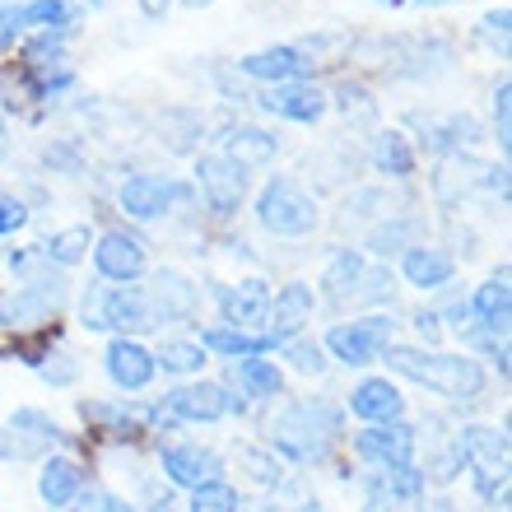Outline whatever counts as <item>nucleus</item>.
Masks as SVG:
<instances>
[{"instance_id":"dca6fc26","label":"nucleus","mask_w":512,"mask_h":512,"mask_svg":"<svg viewBox=\"0 0 512 512\" xmlns=\"http://www.w3.org/2000/svg\"><path fill=\"white\" fill-rule=\"evenodd\" d=\"M261 108L284 117V122H298V126H312L322 122L326 108H331V98L308 80H294V84H270L266 94H261Z\"/></svg>"},{"instance_id":"a18cd8bd","label":"nucleus","mask_w":512,"mask_h":512,"mask_svg":"<svg viewBox=\"0 0 512 512\" xmlns=\"http://www.w3.org/2000/svg\"><path fill=\"white\" fill-rule=\"evenodd\" d=\"M42 159H47V168H66V173H80L84 159H80V145H47L42 149Z\"/></svg>"},{"instance_id":"2f4dec72","label":"nucleus","mask_w":512,"mask_h":512,"mask_svg":"<svg viewBox=\"0 0 512 512\" xmlns=\"http://www.w3.org/2000/svg\"><path fill=\"white\" fill-rule=\"evenodd\" d=\"M89 247H94V233H89V224H70V229H56L47 243H42V256L52 261V266L70 270L80 266L84 256H89Z\"/></svg>"},{"instance_id":"9b49d317","label":"nucleus","mask_w":512,"mask_h":512,"mask_svg":"<svg viewBox=\"0 0 512 512\" xmlns=\"http://www.w3.org/2000/svg\"><path fill=\"white\" fill-rule=\"evenodd\" d=\"M191 187L177 182V177H163V173H135L122 182V210L131 219H159L168 215L177 201H187Z\"/></svg>"},{"instance_id":"1a4fd4ad","label":"nucleus","mask_w":512,"mask_h":512,"mask_svg":"<svg viewBox=\"0 0 512 512\" xmlns=\"http://www.w3.org/2000/svg\"><path fill=\"white\" fill-rule=\"evenodd\" d=\"M145 266H149V247H145V238H140V233L108 229L94 243V270H98V280H108V284H135L140 275H145Z\"/></svg>"},{"instance_id":"a878e982","label":"nucleus","mask_w":512,"mask_h":512,"mask_svg":"<svg viewBox=\"0 0 512 512\" xmlns=\"http://www.w3.org/2000/svg\"><path fill=\"white\" fill-rule=\"evenodd\" d=\"M275 154H280V140L270 131H261V126H233V131L224 135V159H229L233 168H243V173L270 168Z\"/></svg>"},{"instance_id":"423d86ee","label":"nucleus","mask_w":512,"mask_h":512,"mask_svg":"<svg viewBox=\"0 0 512 512\" xmlns=\"http://www.w3.org/2000/svg\"><path fill=\"white\" fill-rule=\"evenodd\" d=\"M475 191H499L508 196V168L503 163H480L471 154H443L438 173H433V196L443 205H461Z\"/></svg>"},{"instance_id":"f704fd0d","label":"nucleus","mask_w":512,"mask_h":512,"mask_svg":"<svg viewBox=\"0 0 512 512\" xmlns=\"http://www.w3.org/2000/svg\"><path fill=\"white\" fill-rule=\"evenodd\" d=\"M401 196H391L387 187H368V191H354L350 201H345V219H373V224H382V219L401 215Z\"/></svg>"},{"instance_id":"ddd939ff","label":"nucleus","mask_w":512,"mask_h":512,"mask_svg":"<svg viewBox=\"0 0 512 512\" xmlns=\"http://www.w3.org/2000/svg\"><path fill=\"white\" fill-rule=\"evenodd\" d=\"M354 457L368 461V466H401V461H415L419 433L410 424H368V429L354 433Z\"/></svg>"},{"instance_id":"6ab92c4d","label":"nucleus","mask_w":512,"mask_h":512,"mask_svg":"<svg viewBox=\"0 0 512 512\" xmlns=\"http://www.w3.org/2000/svg\"><path fill=\"white\" fill-rule=\"evenodd\" d=\"M103 364H108V378L117 382L122 391H145L149 382H154V373H159L154 350H145L135 336H117V340H112L108 354H103Z\"/></svg>"},{"instance_id":"864d4df0","label":"nucleus","mask_w":512,"mask_h":512,"mask_svg":"<svg viewBox=\"0 0 512 512\" xmlns=\"http://www.w3.org/2000/svg\"><path fill=\"white\" fill-rule=\"evenodd\" d=\"M289 512H322L317 503H298V508H289Z\"/></svg>"},{"instance_id":"20e7f679","label":"nucleus","mask_w":512,"mask_h":512,"mask_svg":"<svg viewBox=\"0 0 512 512\" xmlns=\"http://www.w3.org/2000/svg\"><path fill=\"white\" fill-rule=\"evenodd\" d=\"M256 224L275 238H308L317 229V201L289 173H275L256 196Z\"/></svg>"},{"instance_id":"b1692460","label":"nucleus","mask_w":512,"mask_h":512,"mask_svg":"<svg viewBox=\"0 0 512 512\" xmlns=\"http://www.w3.org/2000/svg\"><path fill=\"white\" fill-rule=\"evenodd\" d=\"M401 275H405V284H415V289L433 294V289H447V284H452L457 261H452V252H443V247L419 243L401 256Z\"/></svg>"},{"instance_id":"6e6d98bb","label":"nucleus","mask_w":512,"mask_h":512,"mask_svg":"<svg viewBox=\"0 0 512 512\" xmlns=\"http://www.w3.org/2000/svg\"><path fill=\"white\" fill-rule=\"evenodd\" d=\"M191 10H205V5H215V0H187Z\"/></svg>"},{"instance_id":"3c124183","label":"nucleus","mask_w":512,"mask_h":512,"mask_svg":"<svg viewBox=\"0 0 512 512\" xmlns=\"http://www.w3.org/2000/svg\"><path fill=\"white\" fill-rule=\"evenodd\" d=\"M378 5H443V0H378Z\"/></svg>"},{"instance_id":"f257e3e1","label":"nucleus","mask_w":512,"mask_h":512,"mask_svg":"<svg viewBox=\"0 0 512 512\" xmlns=\"http://www.w3.org/2000/svg\"><path fill=\"white\" fill-rule=\"evenodd\" d=\"M340 438V410L322 396L289 401L280 415L266 424V447L280 452L294 466H322Z\"/></svg>"},{"instance_id":"72a5a7b5","label":"nucleus","mask_w":512,"mask_h":512,"mask_svg":"<svg viewBox=\"0 0 512 512\" xmlns=\"http://www.w3.org/2000/svg\"><path fill=\"white\" fill-rule=\"evenodd\" d=\"M154 364L163 373H173V378H191V373L205 368V350H201V340H163L159 350H154Z\"/></svg>"},{"instance_id":"7c9ffc66","label":"nucleus","mask_w":512,"mask_h":512,"mask_svg":"<svg viewBox=\"0 0 512 512\" xmlns=\"http://www.w3.org/2000/svg\"><path fill=\"white\" fill-rule=\"evenodd\" d=\"M233 382L243 387L247 401H275L284 391V373L270 359H243V364L233 368Z\"/></svg>"},{"instance_id":"4c0bfd02","label":"nucleus","mask_w":512,"mask_h":512,"mask_svg":"<svg viewBox=\"0 0 512 512\" xmlns=\"http://www.w3.org/2000/svg\"><path fill=\"white\" fill-rule=\"evenodd\" d=\"M336 108L345 112L350 122H373V117H378V98L368 94L364 84L340 80V84H336Z\"/></svg>"},{"instance_id":"5fc2aeb1","label":"nucleus","mask_w":512,"mask_h":512,"mask_svg":"<svg viewBox=\"0 0 512 512\" xmlns=\"http://www.w3.org/2000/svg\"><path fill=\"white\" fill-rule=\"evenodd\" d=\"M364 512H396V508H387V503H368Z\"/></svg>"},{"instance_id":"5701e85b","label":"nucleus","mask_w":512,"mask_h":512,"mask_svg":"<svg viewBox=\"0 0 512 512\" xmlns=\"http://www.w3.org/2000/svg\"><path fill=\"white\" fill-rule=\"evenodd\" d=\"M424 485H429V475L419 471V461H401V466H378V471L368 475V494L373 503H419L424 499Z\"/></svg>"},{"instance_id":"c03bdc74","label":"nucleus","mask_w":512,"mask_h":512,"mask_svg":"<svg viewBox=\"0 0 512 512\" xmlns=\"http://www.w3.org/2000/svg\"><path fill=\"white\" fill-rule=\"evenodd\" d=\"M28 224V205L14 196V191H0V238H10Z\"/></svg>"},{"instance_id":"f3484780","label":"nucleus","mask_w":512,"mask_h":512,"mask_svg":"<svg viewBox=\"0 0 512 512\" xmlns=\"http://www.w3.org/2000/svg\"><path fill=\"white\" fill-rule=\"evenodd\" d=\"M457 452L475 475H508V433L494 424H466L457 433Z\"/></svg>"},{"instance_id":"e433bc0d","label":"nucleus","mask_w":512,"mask_h":512,"mask_svg":"<svg viewBox=\"0 0 512 512\" xmlns=\"http://www.w3.org/2000/svg\"><path fill=\"white\" fill-rule=\"evenodd\" d=\"M284 359H289V368L303 373V378H322L326 373V350L317 340H303V336L284 340Z\"/></svg>"},{"instance_id":"c756f323","label":"nucleus","mask_w":512,"mask_h":512,"mask_svg":"<svg viewBox=\"0 0 512 512\" xmlns=\"http://www.w3.org/2000/svg\"><path fill=\"white\" fill-rule=\"evenodd\" d=\"M201 350L205 354H224V359H261L266 350H275L266 336L238 331V326H205L201 331Z\"/></svg>"},{"instance_id":"2eb2a0df","label":"nucleus","mask_w":512,"mask_h":512,"mask_svg":"<svg viewBox=\"0 0 512 512\" xmlns=\"http://www.w3.org/2000/svg\"><path fill=\"white\" fill-rule=\"evenodd\" d=\"M471 331L466 336H499L508 340V322H512V284H508V266H499L480 289L471 294Z\"/></svg>"},{"instance_id":"39448f33","label":"nucleus","mask_w":512,"mask_h":512,"mask_svg":"<svg viewBox=\"0 0 512 512\" xmlns=\"http://www.w3.org/2000/svg\"><path fill=\"white\" fill-rule=\"evenodd\" d=\"M387 345H396V322H391L387 312H373V317H359V322H340L322 340V350L331 359H340L345 368L378 364Z\"/></svg>"},{"instance_id":"c85d7f7f","label":"nucleus","mask_w":512,"mask_h":512,"mask_svg":"<svg viewBox=\"0 0 512 512\" xmlns=\"http://www.w3.org/2000/svg\"><path fill=\"white\" fill-rule=\"evenodd\" d=\"M368 163H373L382 177H391V182H405V177L415 173V145H410V135L396 131V126H382V131L373 135Z\"/></svg>"},{"instance_id":"4468645a","label":"nucleus","mask_w":512,"mask_h":512,"mask_svg":"<svg viewBox=\"0 0 512 512\" xmlns=\"http://www.w3.org/2000/svg\"><path fill=\"white\" fill-rule=\"evenodd\" d=\"M312 312H317V298H312L308 284H303V280L284 284L280 294H270L266 331H261V336H266L270 345H284V340L303 336V326L312 322Z\"/></svg>"},{"instance_id":"aec40b11","label":"nucleus","mask_w":512,"mask_h":512,"mask_svg":"<svg viewBox=\"0 0 512 512\" xmlns=\"http://www.w3.org/2000/svg\"><path fill=\"white\" fill-rule=\"evenodd\" d=\"M238 70H243L247 80H261V84H294L312 70V61L303 56V47H284L280 42V47H261V52L243 56Z\"/></svg>"},{"instance_id":"412c9836","label":"nucleus","mask_w":512,"mask_h":512,"mask_svg":"<svg viewBox=\"0 0 512 512\" xmlns=\"http://www.w3.org/2000/svg\"><path fill=\"white\" fill-rule=\"evenodd\" d=\"M266 308H270L266 280H238V284H229V289H219V317H224V326L252 331V326L266 322Z\"/></svg>"},{"instance_id":"58836bf2","label":"nucleus","mask_w":512,"mask_h":512,"mask_svg":"<svg viewBox=\"0 0 512 512\" xmlns=\"http://www.w3.org/2000/svg\"><path fill=\"white\" fill-rule=\"evenodd\" d=\"M238 489L229 480H210V485L191 489V512H238Z\"/></svg>"},{"instance_id":"a211bd4d","label":"nucleus","mask_w":512,"mask_h":512,"mask_svg":"<svg viewBox=\"0 0 512 512\" xmlns=\"http://www.w3.org/2000/svg\"><path fill=\"white\" fill-rule=\"evenodd\" d=\"M149 294V308H154V322H191L196 308H201V294H196V284L187 275H177V270H159L154 284L145 289Z\"/></svg>"},{"instance_id":"49530a36","label":"nucleus","mask_w":512,"mask_h":512,"mask_svg":"<svg viewBox=\"0 0 512 512\" xmlns=\"http://www.w3.org/2000/svg\"><path fill=\"white\" fill-rule=\"evenodd\" d=\"M28 28H24V14H19V5H5L0 10V52L5 47H14V38H24Z\"/></svg>"},{"instance_id":"bb28decb","label":"nucleus","mask_w":512,"mask_h":512,"mask_svg":"<svg viewBox=\"0 0 512 512\" xmlns=\"http://www.w3.org/2000/svg\"><path fill=\"white\" fill-rule=\"evenodd\" d=\"M38 494L47 508H70L84 494V466L75 457H47L38 471Z\"/></svg>"},{"instance_id":"79ce46f5","label":"nucleus","mask_w":512,"mask_h":512,"mask_svg":"<svg viewBox=\"0 0 512 512\" xmlns=\"http://www.w3.org/2000/svg\"><path fill=\"white\" fill-rule=\"evenodd\" d=\"M38 373H42V382H52V387H66V382H75L80 378V364H75V354H47L38 364Z\"/></svg>"},{"instance_id":"603ef678","label":"nucleus","mask_w":512,"mask_h":512,"mask_svg":"<svg viewBox=\"0 0 512 512\" xmlns=\"http://www.w3.org/2000/svg\"><path fill=\"white\" fill-rule=\"evenodd\" d=\"M10 154V131H5V122H0V159Z\"/></svg>"},{"instance_id":"6e6552de","label":"nucleus","mask_w":512,"mask_h":512,"mask_svg":"<svg viewBox=\"0 0 512 512\" xmlns=\"http://www.w3.org/2000/svg\"><path fill=\"white\" fill-rule=\"evenodd\" d=\"M61 303H66V284L61 280H47V275H42V280H28L0 303V326L19 336L28 326L52 322L56 312H61Z\"/></svg>"},{"instance_id":"0eeeda50","label":"nucleus","mask_w":512,"mask_h":512,"mask_svg":"<svg viewBox=\"0 0 512 512\" xmlns=\"http://www.w3.org/2000/svg\"><path fill=\"white\" fill-rule=\"evenodd\" d=\"M243 415V401L229 396L224 382H187V387H177L163 396L159 405V419L163 424H219L224 415Z\"/></svg>"},{"instance_id":"c9c22d12","label":"nucleus","mask_w":512,"mask_h":512,"mask_svg":"<svg viewBox=\"0 0 512 512\" xmlns=\"http://www.w3.org/2000/svg\"><path fill=\"white\" fill-rule=\"evenodd\" d=\"M238 466L247 471V480H256L261 489H280L284 485V466L270 447H256V443H243L238 447Z\"/></svg>"},{"instance_id":"473e14b6","label":"nucleus","mask_w":512,"mask_h":512,"mask_svg":"<svg viewBox=\"0 0 512 512\" xmlns=\"http://www.w3.org/2000/svg\"><path fill=\"white\" fill-rule=\"evenodd\" d=\"M368 247L378 256L410 252V247H419V219H410V215L382 219V224H373V233H368Z\"/></svg>"},{"instance_id":"cd10ccee","label":"nucleus","mask_w":512,"mask_h":512,"mask_svg":"<svg viewBox=\"0 0 512 512\" xmlns=\"http://www.w3.org/2000/svg\"><path fill=\"white\" fill-rule=\"evenodd\" d=\"M364 270H368V256L359 247H340L322 270V294L331 303H354L359 294V284H364Z\"/></svg>"},{"instance_id":"f03ea898","label":"nucleus","mask_w":512,"mask_h":512,"mask_svg":"<svg viewBox=\"0 0 512 512\" xmlns=\"http://www.w3.org/2000/svg\"><path fill=\"white\" fill-rule=\"evenodd\" d=\"M382 359H387L391 373L438 391L447 401H480L485 396L489 378L475 354H438V350H419V345H387Z\"/></svg>"},{"instance_id":"a19ab883","label":"nucleus","mask_w":512,"mask_h":512,"mask_svg":"<svg viewBox=\"0 0 512 512\" xmlns=\"http://www.w3.org/2000/svg\"><path fill=\"white\" fill-rule=\"evenodd\" d=\"M508 28H512V10H508V5H499V10L485 14V24H480V38H485L499 56H508Z\"/></svg>"},{"instance_id":"9d476101","label":"nucleus","mask_w":512,"mask_h":512,"mask_svg":"<svg viewBox=\"0 0 512 512\" xmlns=\"http://www.w3.org/2000/svg\"><path fill=\"white\" fill-rule=\"evenodd\" d=\"M196 187H201L205 205H210L219 219H229V215L243 210L247 173L243 168H233L224 154H201V159H196Z\"/></svg>"},{"instance_id":"7ed1b4c3","label":"nucleus","mask_w":512,"mask_h":512,"mask_svg":"<svg viewBox=\"0 0 512 512\" xmlns=\"http://www.w3.org/2000/svg\"><path fill=\"white\" fill-rule=\"evenodd\" d=\"M80 322L84 331H154V308H149V294L135 289V284H94L80 303Z\"/></svg>"},{"instance_id":"4be33fe9","label":"nucleus","mask_w":512,"mask_h":512,"mask_svg":"<svg viewBox=\"0 0 512 512\" xmlns=\"http://www.w3.org/2000/svg\"><path fill=\"white\" fill-rule=\"evenodd\" d=\"M350 415L364 424H396L405 415V396L391 378H364L350 391Z\"/></svg>"},{"instance_id":"8fccbe9b","label":"nucleus","mask_w":512,"mask_h":512,"mask_svg":"<svg viewBox=\"0 0 512 512\" xmlns=\"http://www.w3.org/2000/svg\"><path fill=\"white\" fill-rule=\"evenodd\" d=\"M94 512H135V508H131V503H122V499H112V494H108V499H103V508H94Z\"/></svg>"},{"instance_id":"37998d69","label":"nucleus","mask_w":512,"mask_h":512,"mask_svg":"<svg viewBox=\"0 0 512 512\" xmlns=\"http://www.w3.org/2000/svg\"><path fill=\"white\" fill-rule=\"evenodd\" d=\"M508 98H512V84L508 75H503L499 84H494V140H499V149L512 145V122H508Z\"/></svg>"},{"instance_id":"de8ad7c7","label":"nucleus","mask_w":512,"mask_h":512,"mask_svg":"<svg viewBox=\"0 0 512 512\" xmlns=\"http://www.w3.org/2000/svg\"><path fill=\"white\" fill-rule=\"evenodd\" d=\"M135 5H140V14H145V19H163V14L173 10V0H135Z\"/></svg>"},{"instance_id":"f8f14e48","label":"nucleus","mask_w":512,"mask_h":512,"mask_svg":"<svg viewBox=\"0 0 512 512\" xmlns=\"http://www.w3.org/2000/svg\"><path fill=\"white\" fill-rule=\"evenodd\" d=\"M159 466L163 475H168V485L177 489H201L210 485V480H224V457H219L215 447H201V443H168L159 452Z\"/></svg>"},{"instance_id":"ea45409f","label":"nucleus","mask_w":512,"mask_h":512,"mask_svg":"<svg viewBox=\"0 0 512 512\" xmlns=\"http://www.w3.org/2000/svg\"><path fill=\"white\" fill-rule=\"evenodd\" d=\"M391 294H396V275H391V266H373V270H364V284H359L354 303H391Z\"/></svg>"},{"instance_id":"09e8293b","label":"nucleus","mask_w":512,"mask_h":512,"mask_svg":"<svg viewBox=\"0 0 512 512\" xmlns=\"http://www.w3.org/2000/svg\"><path fill=\"white\" fill-rule=\"evenodd\" d=\"M19 452H14V433L10 429H0V461H14Z\"/></svg>"},{"instance_id":"393cba45","label":"nucleus","mask_w":512,"mask_h":512,"mask_svg":"<svg viewBox=\"0 0 512 512\" xmlns=\"http://www.w3.org/2000/svg\"><path fill=\"white\" fill-rule=\"evenodd\" d=\"M10 433H14V452H19V457H42L47 447L66 443L61 424H56L52 415L33 410V405H19V410H14V415H10Z\"/></svg>"}]
</instances>
